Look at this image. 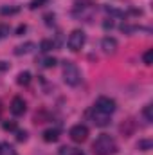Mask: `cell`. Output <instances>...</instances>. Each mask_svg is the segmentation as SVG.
<instances>
[{
  "label": "cell",
  "mask_w": 153,
  "mask_h": 155,
  "mask_svg": "<svg viewBox=\"0 0 153 155\" xmlns=\"http://www.w3.org/2000/svg\"><path fill=\"white\" fill-rule=\"evenodd\" d=\"M41 137H43L45 143H56V141L60 139V132H58L56 128H47V130L41 134Z\"/></svg>",
  "instance_id": "obj_10"
},
{
  "label": "cell",
  "mask_w": 153,
  "mask_h": 155,
  "mask_svg": "<svg viewBox=\"0 0 153 155\" xmlns=\"http://www.w3.org/2000/svg\"><path fill=\"white\" fill-rule=\"evenodd\" d=\"M142 61H144V65H151L153 63V49H148L142 54Z\"/></svg>",
  "instance_id": "obj_19"
},
{
  "label": "cell",
  "mask_w": 153,
  "mask_h": 155,
  "mask_svg": "<svg viewBox=\"0 0 153 155\" xmlns=\"http://www.w3.org/2000/svg\"><path fill=\"white\" fill-rule=\"evenodd\" d=\"M40 49H41L43 52H49V51H52V49H54V41H52V40H41Z\"/></svg>",
  "instance_id": "obj_16"
},
{
  "label": "cell",
  "mask_w": 153,
  "mask_h": 155,
  "mask_svg": "<svg viewBox=\"0 0 153 155\" xmlns=\"http://www.w3.org/2000/svg\"><path fill=\"white\" fill-rule=\"evenodd\" d=\"M69 135H70V139H72L74 143H85V141L88 139V128H86L85 124H74V126L70 128Z\"/></svg>",
  "instance_id": "obj_6"
},
{
  "label": "cell",
  "mask_w": 153,
  "mask_h": 155,
  "mask_svg": "<svg viewBox=\"0 0 153 155\" xmlns=\"http://www.w3.org/2000/svg\"><path fill=\"white\" fill-rule=\"evenodd\" d=\"M16 83H18V85H29V83H31V72H27V71L20 72V74L16 76Z\"/></svg>",
  "instance_id": "obj_15"
},
{
  "label": "cell",
  "mask_w": 153,
  "mask_h": 155,
  "mask_svg": "<svg viewBox=\"0 0 153 155\" xmlns=\"http://www.w3.org/2000/svg\"><path fill=\"white\" fill-rule=\"evenodd\" d=\"M20 11V7H16V5H4V7H0V15L2 16H11V15H16Z\"/></svg>",
  "instance_id": "obj_14"
},
{
  "label": "cell",
  "mask_w": 153,
  "mask_h": 155,
  "mask_svg": "<svg viewBox=\"0 0 153 155\" xmlns=\"http://www.w3.org/2000/svg\"><path fill=\"white\" fill-rule=\"evenodd\" d=\"M2 128H4L5 132H15V130H16V123H15V121H4V123H2Z\"/></svg>",
  "instance_id": "obj_20"
},
{
  "label": "cell",
  "mask_w": 153,
  "mask_h": 155,
  "mask_svg": "<svg viewBox=\"0 0 153 155\" xmlns=\"http://www.w3.org/2000/svg\"><path fill=\"white\" fill-rule=\"evenodd\" d=\"M117 40L114 36H105V38L101 40V49L106 52V54H114L115 51H117Z\"/></svg>",
  "instance_id": "obj_8"
},
{
  "label": "cell",
  "mask_w": 153,
  "mask_h": 155,
  "mask_svg": "<svg viewBox=\"0 0 153 155\" xmlns=\"http://www.w3.org/2000/svg\"><path fill=\"white\" fill-rule=\"evenodd\" d=\"M105 9H106L108 15H114V16H122V15H124L122 11H117V9H112V7H105Z\"/></svg>",
  "instance_id": "obj_27"
},
{
  "label": "cell",
  "mask_w": 153,
  "mask_h": 155,
  "mask_svg": "<svg viewBox=\"0 0 153 155\" xmlns=\"http://www.w3.org/2000/svg\"><path fill=\"white\" fill-rule=\"evenodd\" d=\"M133 130H135V123H133V119H128V121H124V123L121 124V132H122L124 137H130V135L133 134Z\"/></svg>",
  "instance_id": "obj_12"
},
{
  "label": "cell",
  "mask_w": 153,
  "mask_h": 155,
  "mask_svg": "<svg viewBox=\"0 0 153 155\" xmlns=\"http://www.w3.org/2000/svg\"><path fill=\"white\" fill-rule=\"evenodd\" d=\"M119 152V146L115 139L108 134H101L94 143H92V153L94 155H115Z\"/></svg>",
  "instance_id": "obj_1"
},
{
  "label": "cell",
  "mask_w": 153,
  "mask_h": 155,
  "mask_svg": "<svg viewBox=\"0 0 153 155\" xmlns=\"http://www.w3.org/2000/svg\"><path fill=\"white\" fill-rule=\"evenodd\" d=\"M103 25H105V29H112V27H114V22H112V20H110V22L106 20V22H105Z\"/></svg>",
  "instance_id": "obj_28"
},
{
  "label": "cell",
  "mask_w": 153,
  "mask_h": 155,
  "mask_svg": "<svg viewBox=\"0 0 153 155\" xmlns=\"http://www.w3.org/2000/svg\"><path fill=\"white\" fill-rule=\"evenodd\" d=\"M33 51H34V43H33V41H25V43H22V45H16V47H15V54H16V56L29 54V52H33Z\"/></svg>",
  "instance_id": "obj_9"
},
{
  "label": "cell",
  "mask_w": 153,
  "mask_h": 155,
  "mask_svg": "<svg viewBox=\"0 0 153 155\" xmlns=\"http://www.w3.org/2000/svg\"><path fill=\"white\" fill-rule=\"evenodd\" d=\"M60 155H79L74 150V148H69V146H63V148H60Z\"/></svg>",
  "instance_id": "obj_23"
},
{
  "label": "cell",
  "mask_w": 153,
  "mask_h": 155,
  "mask_svg": "<svg viewBox=\"0 0 153 155\" xmlns=\"http://www.w3.org/2000/svg\"><path fill=\"white\" fill-rule=\"evenodd\" d=\"M25 31H27V25H25V24H20V25L16 27V31H15V33H16V36H22Z\"/></svg>",
  "instance_id": "obj_26"
},
{
  "label": "cell",
  "mask_w": 153,
  "mask_h": 155,
  "mask_svg": "<svg viewBox=\"0 0 153 155\" xmlns=\"http://www.w3.org/2000/svg\"><path fill=\"white\" fill-rule=\"evenodd\" d=\"M63 79L70 87H77L81 83V71L77 69L76 63H72V61L63 63Z\"/></svg>",
  "instance_id": "obj_2"
},
{
  "label": "cell",
  "mask_w": 153,
  "mask_h": 155,
  "mask_svg": "<svg viewBox=\"0 0 153 155\" xmlns=\"http://www.w3.org/2000/svg\"><path fill=\"white\" fill-rule=\"evenodd\" d=\"M142 116H144V119H146V123H151L153 121V107L151 105H146V107H144Z\"/></svg>",
  "instance_id": "obj_17"
},
{
  "label": "cell",
  "mask_w": 153,
  "mask_h": 155,
  "mask_svg": "<svg viewBox=\"0 0 153 155\" xmlns=\"http://www.w3.org/2000/svg\"><path fill=\"white\" fill-rule=\"evenodd\" d=\"M49 0H31V4H29V9H38L41 5H45Z\"/></svg>",
  "instance_id": "obj_22"
},
{
  "label": "cell",
  "mask_w": 153,
  "mask_h": 155,
  "mask_svg": "<svg viewBox=\"0 0 153 155\" xmlns=\"http://www.w3.org/2000/svg\"><path fill=\"white\" fill-rule=\"evenodd\" d=\"M137 148H139V152H150L153 148V141L151 139H141L137 143Z\"/></svg>",
  "instance_id": "obj_13"
},
{
  "label": "cell",
  "mask_w": 153,
  "mask_h": 155,
  "mask_svg": "<svg viewBox=\"0 0 153 155\" xmlns=\"http://www.w3.org/2000/svg\"><path fill=\"white\" fill-rule=\"evenodd\" d=\"M43 20H45L47 25H52V24H54V13H47V15L43 16Z\"/></svg>",
  "instance_id": "obj_25"
},
{
  "label": "cell",
  "mask_w": 153,
  "mask_h": 155,
  "mask_svg": "<svg viewBox=\"0 0 153 155\" xmlns=\"http://www.w3.org/2000/svg\"><path fill=\"white\" fill-rule=\"evenodd\" d=\"M94 107H96L97 110H101V112L108 114V116H112V114L115 112V108H117L115 101L112 99V97H106V96H101V97H97Z\"/></svg>",
  "instance_id": "obj_5"
},
{
  "label": "cell",
  "mask_w": 153,
  "mask_h": 155,
  "mask_svg": "<svg viewBox=\"0 0 153 155\" xmlns=\"http://www.w3.org/2000/svg\"><path fill=\"white\" fill-rule=\"evenodd\" d=\"M85 41H86V35H85L81 29H74V31L69 35V38H67V45H69L70 51L77 52V51L85 45Z\"/></svg>",
  "instance_id": "obj_4"
},
{
  "label": "cell",
  "mask_w": 153,
  "mask_h": 155,
  "mask_svg": "<svg viewBox=\"0 0 153 155\" xmlns=\"http://www.w3.org/2000/svg\"><path fill=\"white\" fill-rule=\"evenodd\" d=\"M121 31L124 35H132V33H137V31H144V33H150L148 27H141V25H130V24H122L121 25Z\"/></svg>",
  "instance_id": "obj_11"
},
{
  "label": "cell",
  "mask_w": 153,
  "mask_h": 155,
  "mask_svg": "<svg viewBox=\"0 0 153 155\" xmlns=\"http://www.w3.org/2000/svg\"><path fill=\"white\" fill-rule=\"evenodd\" d=\"M16 141H18V143L27 141V132H25V130H18V132H16Z\"/></svg>",
  "instance_id": "obj_24"
},
{
  "label": "cell",
  "mask_w": 153,
  "mask_h": 155,
  "mask_svg": "<svg viewBox=\"0 0 153 155\" xmlns=\"http://www.w3.org/2000/svg\"><path fill=\"white\" fill-rule=\"evenodd\" d=\"M9 33H11V27H9V25H5V24H0V40L7 38V36H9Z\"/></svg>",
  "instance_id": "obj_21"
},
{
  "label": "cell",
  "mask_w": 153,
  "mask_h": 155,
  "mask_svg": "<svg viewBox=\"0 0 153 155\" xmlns=\"http://www.w3.org/2000/svg\"><path fill=\"white\" fill-rule=\"evenodd\" d=\"M0 117H2V103H0Z\"/></svg>",
  "instance_id": "obj_29"
},
{
  "label": "cell",
  "mask_w": 153,
  "mask_h": 155,
  "mask_svg": "<svg viewBox=\"0 0 153 155\" xmlns=\"http://www.w3.org/2000/svg\"><path fill=\"white\" fill-rule=\"evenodd\" d=\"M86 117L96 124V126H101V128H105V126H108L110 123H112V119L108 114H105V112H101V110H97L96 107H92L88 112H86Z\"/></svg>",
  "instance_id": "obj_3"
},
{
  "label": "cell",
  "mask_w": 153,
  "mask_h": 155,
  "mask_svg": "<svg viewBox=\"0 0 153 155\" xmlns=\"http://www.w3.org/2000/svg\"><path fill=\"white\" fill-rule=\"evenodd\" d=\"M40 65H41L43 69H52V67L56 65V58H43V60L40 61Z\"/></svg>",
  "instance_id": "obj_18"
},
{
  "label": "cell",
  "mask_w": 153,
  "mask_h": 155,
  "mask_svg": "<svg viewBox=\"0 0 153 155\" xmlns=\"http://www.w3.org/2000/svg\"><path fill=\"white\" fill-rule=\"evenodd\" d=\"M25 108H27V103L24 101V97H20V96L13 97V101H11V114L13 116H24Z\"/></svg>",
  "instance_id": "obj_7"
}]
</instances>
